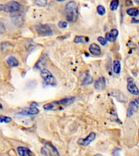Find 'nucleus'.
Masks as SVG:
<instances>
[{
	"label": "nucleus",
	"mask_w": 139,
	"mask_h": 156,
	"mask_svg": "<svg viewBox=\"0 0 139 156\" xmlns=\"http://www.w3.org/2000/svg\"><path fill=\"white\" fill-rule=\"evenodd\" d=\"M65 15L67 21L70 22H75L78 17V8L75 1H70L65 6Z\"/></svg>",
	"instance_id": "f257e3e1"
},
{
	"label": "nucleus",
	"mask_w": 139,
	"mask_h": 156,
	"mask_svg": "<svg viewBox=\"0 0 139 156\" xmlns=\"http://www.w3.org/2000/svg\"><path fill=\"white\" fill-rule=\"evenodd\" d=\"M20 8V4L16 1H9L4 4H0V12L4 11L8 12H16L19 10Z\"/></svg>",
	"instance_id": "f03ea898"
},
{
	"label": "nucleus",
	"mask_w": 139,
	"mask_h": 156,
	"mask_svg": "<svg viewBox=\"0 0 139 156\" xmlns=\"http://www.w3.org/2000/svg\"><path fill=\"white\" fill-rule=\"evenodd\" d=\"M40 76L44 80L46 84L51 86H55L57 81L52 74L46 69H43L40 73Z\"/></svg>",
	"instance_id": "7ed1b4c3"
},
{
	"label": "nucleus",
	"mask_w": 139,
	"mask_h": 156,
	"mask_svg": "<svg viewBox=\"0 0 139 156\" xmlns=\"http://www.w3.org/2000/svg\"><path fill=\"white\" fill-rule=\"evenodd\" d=\"M41 152L44 155H49L50 156H61L57 149L50 142L45 143V147L41 150Z\"/></svg>",
	"instance_id": "20e7f679"
},
{
	"label": "nucleus",
	"mask_w": 139,
	"mask_h": 156,
	"mask_svg": "<svg viewBox=\"0 0 139 156\" xmlns=\"http://www.w3.org/2000/svg\"><path fill=\"white\" fill-rule=\"evenodd\" d=\"M75 100V97H70V98H64L61 99L59 101H54L51 103L52 105V110L56 109H59V108L62 107H65L68 105L72 104Z\"/></svg>",
	"instance_id": "39448f33"
},
{
	"label": "nucleus",
	"mask_w": 139,
	"mask_h": 156,
	"mask_svg": "<svg viewBox=\"0 0 139 156\" xmlns=\"http://www.w3.org/2000/svg\"><path fill=\"white\" fill-rule=\"evenodd\" d=\"M35 28L38 33L41 35L46 36V35H51L53 34L51 28L48 25H37Z\"/></svg>",
	"instance_id": "423d86ee"
},
{
	"label": "nucleus",
	"mask_w": 139,
	"mask_h": 156,
	"mask_svg": "<svg viewBox=\"0 0 139 156\" xmlns=\"http://www.w3.org/2000/svg\"><path fill=\"white\" fill-rule=\"evenodd\" d=\"M127 89L133 95H139V89L136 85L134 83V81L132 78L127 79Z\"/></svg>",
	"instance_id": "0eeeda50"
},
{
	"label": "nucleus",
	"mask_w": 139,
	"mask_h": 156,
	"mask_svg": "<svg viewBox=\"0 0 139 156\" xmlns=\"http://www.w3.org/2000/svg\"><path fill=\"white\" fill-rule=\"evenodd\" d=\"M96 137V133L92 132H91L88 135L86 138H84V139H83V138L79 139L77 143H78V144L84 146H87L95 139Z\"/></svg>",
	"instance_id": "6e6552de"
},
{
	"label": "nucleus",
	"mask_w": 139,
	"mask_h": 156,
	"mask_svg": "<svg viewBox=\"0 0 139 156\" xmlns=\"http://www.w3.org/2000/svg\"><path fill=\"white\" fill-rule=\"evenodd\" d=\"M138 110V104L135 101H131L128 105V110H127V117L128 118L132 117Z\"/></svg>",
	"instance_id": "1a4fd4ad"
},
{
	"label": "nucleus",
	"mask_w": 139,
	"mask_h": 156,
	"mask_svg": "<svg viewBox=\"0 0 139 156\" xmlns=\"http://www.w3.org/2000/svg\"><path fill=\"white\" fill-rule=\"evenodd\" d=\"M118 35V30L116 29H112L109 33L106 34L105 39L109 42H114L117 39Z\"/></svg>",
	"instance_id": "9d476101"
},
{
	"label": "nucleus",
	"mask_w": 139,
	"mask_h": 156,
	"mask_svg": "<svg viewBox=\"0 0 139 156\" xmlns=\"http://www.w3.org/2000/svg\"><path fill=\"white\" fill-rule=\"evenodd\" d=\"M106 85V79L104 77H101L95 83V88L97 90L102 91L105 89Z\"/></svg>",
	"instance_id": "9b49d317"
},
{
	"label": "nucleus",
	"mask_w": 139,
	"mask_h": 156,
	"mask_svg": "<svg viewBox=\"0 0 139 156\" xmlns=\"http://www.w3.org/2000/svg\"><path fill=\"white\" fill-rule=\"evenodd\" d=\"M39 113V110L36 107H25L21 113L24 115H35Z\"/></svg>",
	"instance_id": "f8f14e48"
},
{
	"label": "nucleus",
	"mask_w": 139,
	"mask_h": 156,
	"mask_svg": "<svg viewBox=\"0 0 139 156\" xmlns=\"http://www.w3.org/2000/svg\"><path fill=\"white\" fill-rule=\"evenodd\" d=\"M89 49L91 53L95 56H99L101 54V49L100 46L96 43H92L89 47Z\"/></svg>",
	"instance_id": "ddd939ff"
},
{
	"label": "nucleus",
	"mask_w": 139,
	"mask_h": 156,
	"mask_svg": "<svg viewBox=\"0 0 139 156\" xmlns=\"http://www.w3.org/2000/svg\"><path fill=\"white\" fill-rule=\"evenodd\" d=\"M17 151L20 156H32V152L27 147L19 146Z\"/></svg>",
	"instance_id": "4468645a"
},
{
	"label": "nucleus",
	"mask_w": 139,
	"mask_h": 156,
	"mask_svg": "<svg viewBox=\"0 0 139 156\" xmlns=\"http://www.w3.org/2000/svg\"><path fill=\"white\" fill-rule=\"evenodd\" d=\"M6 63L10 67H17L19 64L18 60L14 56H10L7 59Z\"/></svg>",
	"instance_id": "2eb2a0df"
},
{
	"label": "nucleus",
	"mask_w": 139,
	"mask_h": 156,
	"mask_svg": "<svg viewBox=\"0 0 139 156\" xmlns=\"http://www.w3.org/2000/svg\"><path fill=\"white\" fill-rule=\"evenodd\" d=\"M73 41L76 43H87L89 41V39L88 37L84 36H76Z\"/></svg>",
	"instance_id": "dca6fc26"
},
{
	"label": "nucleus",
	"mask_w": 139,
	"mask_h": 156,
	"mask_svg": "<svg viewBox=\"0 0 139 156\" xmlns=\"http://www.w3.org/2000/svg\"><path fill=\"white\" fill-rule=\"evenodd\" d=\"M121 70V64L120 61L115 60L113 62V71L115 74L120 73Z\"/></svg>",
	"instance_id": "f3484780"
},
{
	"label": "nucleus",
	"mask_w": 139,
	"mask_h": 156,
	"mask_svg": "<svg viewBox=\"0 0 139 156\" xmlns=\"http://www.w3.org/2000/svg\"><path fill=\"white\" fill-rule=\"evenodd\" d=\"M126 12L128 15L133 17L137 16L139 14V9L136 8H131L129 9H128Z\"/></svg>",
	"instance_id": "a211bd4d"
},
{
	"label": "nucleus",
	"mask_w": 139,
	"mask_h": 156,
	"mask_svg": "<svg viewBox=\"0 0 139 156\" xmlns=\"http://www.w3.org/2000/svg\"><path fill=\"white\" fill-rule=\"evenodd\" d=\"M118 4H119V1L118 0L112 1L110 4V9L112 11L116 10L118 8Z\"/></svg>",
	"instance_id": "6ab92c4d"
},
{
	"label": "nucleus",
	"mask_w": 139,
	"mask_h": 156,
	"mask_svg": "<svg viewBox=\"0 0 139 156\" xmlns=\"http://www.w3.org/2000/svg\"><path fill=\"white\" fill-rule=\"evenodd\" d=\"M97 12L100 15L103 16L106 14V10L104 7L102 5H99L97 7Z\"/></svg>",
	"instance_id": "aec40b11"
},
{
	"label": "nucleus",
	"mask_w": 139,
	"mask_h": 156,
	"mask_svg": "<svg viewBox=\"0 0 139 156\" xmlns=\"http://www.w3.org/2000/svg\"><path fill=\"white\" fill-rule=\"evenodd\" d=\"M12 118L9 116H4L2 115H0V123L5 122V123H9L12 121Z\"/></svg>",
	"instance_id": "412c9836"
},
{
	"label": "nucleus",
	"mask_w": 139,
	"mask_h": 156,
	"mask_svg": "<svg viewBox=\"0 0 139 156\" xmlns=\"http://www.w3.org/2000/svg\"><path fill=\"white\" fill-rule=\"evenodd\" d=\"M92 78L90 76V75L88 74V75L86 76V77H85L84 80V81H83L84 84H85V85H87H87H88V84H90L91 83H92Z\"/></svg>",
	"instance_id": "4be33fe9"
},
{
	"label": "nucleus",
	"mask_w": 139,
	"mask_h": 156,
	"mask_svg": "<svg viewBox=\"0 0 139 156\" xmlns=\"http://www.w3.org/2000/svg\"><path fill=\"white\" fill-rule=\"evenodd\" d=\"M34 3L36 4V5L40 7H44L46 6L47 4V1H44V0H40V1H35Z\"/></svg>",
	"instance_id": "5701e85b"
},
{
	"label": "nucleus",
	"mask_w": 139,
	"mask_h": 156,
	"mask_svg": "<svg viewBox=\"0 0 139 156\" xmlns=\"http://www.w3.org/2000/svg\"><path fill=\"white\" fill-rule=\"evenodd\" d=\"M98 41L100 42L102 46H105L107 43V41L105 38L102 37H99L97 38Z\"/></svg>",
	"instance_id": "b1692460"
},
{
	"label": "nucleus",
	"mask_w": 139,
	"mask_h": 156,
	"mask_svg": "<svg viewBox=\"0 0 139 156\" xmlns=\"http://www.w3.org/2000/svg\"><path fill=\"white\" fill-rule=\"evenodd\" d=\"M6 29L4 25L2 22L0 21V35L4 33V32L6 31Z\"/></svg>",
	"instance_id": "393cba45"
},
{
	"label": "nucleus",
	"mask_w": 139,
	"mask_h": 156,
	"mask_svg": "<svg viewBox=\"0 0 139 156\" xmlns=\"http://www.w3.org/2000/svg\"><path fill=\"white\" fill-rule=\"evenodd\" d=\"M58 26L61 28H65L67 26V22L60 21L58 23Z\"/></svg>",
	"instance_id": "a878e982"
},
{
	"label": "nucleus",
	"mask_w": 139,
	"mask_h": 156,
	"mask_svg": "<svg viewBox=\"0 0 139 156\" xmlns=\"http://www.w3.org/2000/svg\"><path fill=\"white\" fill-rule=\"evenodd\" d=\"M38 106V105L35 102H33L32 104H30L31 107H36V106Z\"/></svg>",
	"instance_id": "bb28decb"
},
{
	"label": "nucleus",
	"mask_w": 139,
	"mask_h": 156,
	"mask_svg": "<svg viewBox=\"0 0 139 156\" xmlns=\"http://www.w3.org/2000/svg\"><path fill=\"white\" fill-rule=\"evenodd\" d=\"M132 22L133 23H139V20H136V19L133 18V20H132Z\"/></svg>",
	"instance_id": "cd10ccee"
},
{
	"label": "nucleus",
	"mask_w": 139,
	"mask_h": 156,
	"mask_svg": "<svg viewBox=\"0 0 139 156\" xmlns=\"http://www.w3.org/2000/svg\"><path fill=\"white\" fill-rule=\"evenodd\" d=\"M135 101L136 102L137 104H138V105H139V98L136 99H135Z\"/></svg>",
	"instance_id": "c85d7f7f"
},
{
	"label": "nucleus",
	"mask_w": 139,
	"mask_h": 156,
	"mask_svg": "<svg viewBox=\"0 0 139 156\" xmlns=\"http://www.w3.org/2000/svg\"><path fill=\"white\" fill-rule=\"evenodd\" d=\"M94 156H103V155H101V154H96V155H94Z\"/></svg>",
	"instance_id": "c756f323"
},
{
	"label": "nucleus",
	"mask_w": 139,
	"mask_h": 156,
	"mask_svg": "<svg viewBox=\"0 0 139 156\" xmlns=\"http://www.w3.org/2000/svg\"><path fill=\"white\" fill-rule=\"evenodd\" d=\"M135 2L136 3H138V4H139V0H135Z\"/></svg>",
	"instance_id": "7c9ffc66"
},
{
	"label": "nucleus",
	"mask_w": 139,
	"mask_h": 156,
	"mask_svg": "<svg viewBox=\"0 0 139 156\" xmlns=\"http://www.w3.org/2000/svg\"></svg>",
	"instance_id": "2f4dec72"
}]
</instances>
